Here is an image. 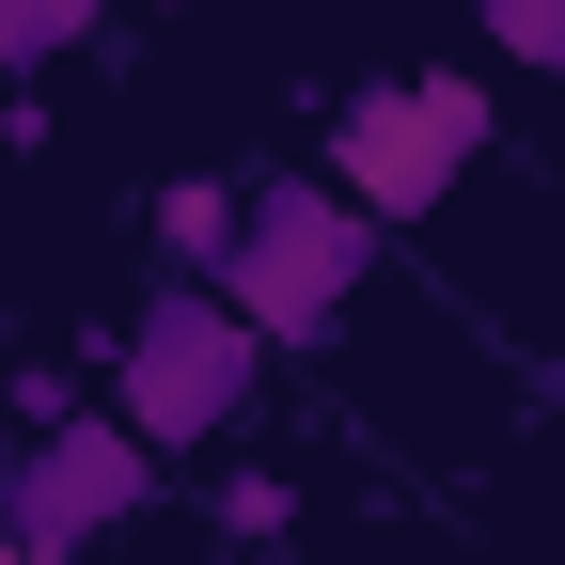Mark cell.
<instances>
[{
  "instance_id": "obj_3",
  "label": "cell",
  "mask_w": 565,
  "mask_h": 565,
  "mask_svg": "<svg viewBox=\"0 0 565 565\" xmlns=\"http://www.w3.org/2000/svg\"><path fill=\"white\" fill-rule=\"evenodd\" d=\"M267 393V330L221 299V282H173L110 330V424H141V456H221Z\"/></svg>"
},
{
  "instance_id": "obj_7",
  "label": "cell",
  "mask_w": 565,
  "mask_h": 565,
  "mask_svg": "<svg viewBox=\"0 0 565 565\" xmlns=\"http://www.w3.org/2000/svg\"><path fill=\"white\" fill-rule=\"evenodd\" d=\"M471 32L503 63H534V79H565V0H471Z\"/></svg>"
},
{
  "instance_id": "obj_10",
  "label": "cell",
  "mask_w": 565,
  "mask_h": 565,
  "mask_svg": "<svg viewBox=\"0 0 565 565\" xmlns=\"http://www.w3.org/2000/svg\"><path fill=\"white\" fill-rule=\"evenodd\" d=\"M158 17H173V0H158Z\"/></svg>"
},
{
  "instance_id": "obj_4",
  "label": "cell",
  "mask_w": 565,
  "mask_h": 565,
  "mask_svg": "<svg viewBox=\"0 0 565 565\" xmlns=\"http://www.w3.org/2000/svg\"><path fill=\"white\" fill-rule=\"evenodd\" d=\"M141 503H158V456H141V424H110V408H79V424H47V440H17V471H0V534H17L32 565L110 550Z\"/></svg>"
},
{
  "instance_id": "obj_5",
  "label": "cell",
  "mask_w": 565,
  "mask_h": 565,
  "mask_svg": "<svg viewBox=\"0 0 565 565\" xmlns=\"http://www.w3.org/2000/svg\"><path fill=\"white\" fill-rule=\"evenodd\" d=\"M141 221H158V267H173V282H221V267H236V236H252V189L173 173L158 204H141Z\"/></svg>"
},
{
  "instance_id": "obj_1",
  "label": "cell",
  "mask_w": 565,
  "mask_h": 565,
  "mask_svg": "<svg viewBox=\"0 0 565 565\" xmlns=\"http://www.w3.org/2000/svg\"><path fill=\"white\" fill-rule=\"evenodd\" d=\"M315 173L362 204L377 236H440L456 204L503 173V110H487V79H471V63H393V79H362V95L330 110Z\"/></svg>"
},
{
  "instance_id": "obj_2",
  "label": "cell",
  "mask_w": 565,
  "mask_h": 565,
  "mask_svg": "<svg viewBox=\"0 0 565 565\" xmlns=\"http://www.w3.org/2000/svg\"><path fill=\"white\" fill-rule=\"evenodd\" d=\"M221 299H236L267 345H299V362H345V345L377 330V221H362L330 173H267V189H252V236H236V267H221Z\"/></svg>"
},
{
  "instance_id": "obj_9",
  "label": "cell",
  "mask_w": 565,
  "mask_h": 565,
  "mask_svg": "<svg viewBox=\"0 0 565 565\" xmlns=\"http://www.w3.org/2000/svg\"><path fill=\"white\" fill-rule=\"evenodd\" d=\"M0 565H32V550H17V534H0Z\"/></svg>"
},
{
  "instance_id": "obj_6",
  "label": "cell",
  "mask_w": 565,
  "mask_h": 565,
  "mask_svg": "<svg viewBox=\"0 0 565 565\" xmlns=\"http://www.w3.org/2000/svg\"><path fill=\"white\" fill-rule=\"evenodd\" d=\"M95 32H110V0H0V79L47 95V63H63V47H95Z\"/></svg>"
},
{
  "instance_id": "obj_8",
  "label": "cell",
  "mask_w": 565,
  "mask_h": 565,
  "mask_svg": "<svg viewBox=\"0 0 565 565\" xmlns=\"http://www.w3.org/2000/svg\"><path fill=\"white\" fill-rule=\"evenodd\" d=\"M221 534H236V550L299 534V487H282V471H221Z\"/></svg>"
}]
</instances>
